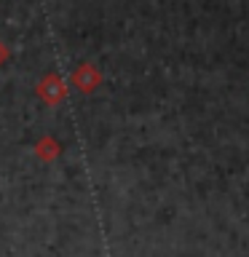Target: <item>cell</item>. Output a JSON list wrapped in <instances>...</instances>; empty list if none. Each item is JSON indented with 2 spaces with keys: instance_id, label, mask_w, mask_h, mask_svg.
<instances>
[{
  "instance_id": "obj_1",
  "label": "cell",
  "mask_w": 249,
  "mask_h": 257,
  "mask_svg": "<svg viewBox=\"0 0 249 257\" xmlns=\"http://www.w3.org/2000/svg\"><path fill=\"white\" fill-rule=\"evenodd\" d=\"M0 59H3V48H0Z\"/></svg>"
}]
</instances>
